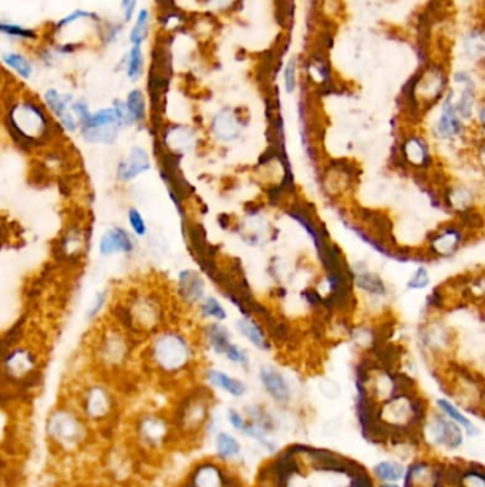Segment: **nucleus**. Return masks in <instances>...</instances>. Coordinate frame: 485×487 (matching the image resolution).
<instances>
[{
    "label": "nucleus",
    "mask_w": 485,
    "mask_h": 487,
    "mask_svg": "<svg viewBox=\"0 0 485 487\" xmlns=\"http://www.w3.org/2000/svg\"><path fill=\"white\" fill-rule=\"evenodd\" d=\"M236 328L238 331L244 335L251 343H254L258 349L262 350H269V342L266 339L265 332L262 331L261 325L256 323L255 321H252L251 318L245 316L244 319H240L236 322Z\"/></svg>",
    "instance_id": "obj_21"
},
{
    "label": "nucleus",
    "mask_w": 485,
    "mask_h": 487,
    "mask_svg": "<svg viewBox=\"0 0 485 487\" xmlns=\"http://www.w3.org/2000/svg\"><path fill=\"white\" fill-rule=\"evenodd\" d=\"M441 205L454 216L478 207V194L475 188L464 182H447L441 187Z\"/></svg>",
    "instance_id": "obj_9"
},
{
    "label": "nucleus",
    "mask_w": 485,
    "mask_h": 487,
    "mask_svg": "<svg viewBox=\"0 0 485 487\" xmlns=\"http://www.w3.org/2000/svg\"><path fill=\"white\" fill-rule=\"evenodd\" d=\"M380 487H400L397 483H382Z\"/></svg>",
    "instance_id": "obj_45"
},
{
    "label": "nucleus",
    "mask_w": 485,
    "mask_h": 487,
    "mask_svg": "<svg viewBox=\"0 0 485 487\" xmlns=\"http://www.w3.org/2000/svg\"><path fill=\"white\" fill-rule=\"evenodd\" d=\"M261 381L265 385V389L269 392L275 400L286 402L290 396L289 386L285 381V377L272 368H262L261 369Z\"/></svg>",
    "instance_id": "obj_13"
},
{
    "label": "nucleus",
    "mask_w": 485,
    "mask_h": 487,
    "mask_svg": "<svg viewBox=\"0 0 485 487\" xmlns=\"http://www.w3.org/2000/svg\"><path fill=\"white\" fill-rule=\"evenodd\" d=\"M362 169L350 158L330 160L323 169L321 188L329 200H346L359 187Z\"/></svg>",
    "instance_id": "obj_3"
},
{
    "label": "nucleus",
    "mask_w": 485,
    "mask_h": 487,
    "mask_svg": "<svg viewBox=\"0 0 485 487\" xmlns=\"http://www.w3.org/2000/svg\"><path fill=\"white\" fill-rule=\"evenodd\" d=\"M128 220H130V225H131L132 231L136 232V235H139V237H144L146 235L147 227H146L144 219H143V215L136 208H131L128 211Z\"/></svg>",
    "instance_id": "obj_37"
},
{
    "label": "nucleus",
    "mask_w": 485,
    "mask_h": 487,
    "mask_svg": "<svg viewBox=\"0 0 485 487\" xmlns=\"http://www.w3.org/2000/svg\"><path fill=\"white\" fill-rule=\"evenodd\" d=\"M134 248L132 239L130 238L128 232L123 228H113L107 231L100 239V254L109 257L117 253H131Z\"/></svg>",
    "instance_id": "obj_11"
},
{
    "label": "nucleus",
    "mask_w": 485,
    "mask_h": 487,
    "mask_svg": "<svg viewBox=\"0 0 485 487\" xmlns=\"http://www.w3.org/2000/svg\"><path fill=\"white\" fill-rule=\"evenodd\" d=\"M225 355H227V358H228L229 361L236 362V364H240V365H245V364L248 362L247 355H245L244 352H242L236 345H231V346L228 348V350L225 352Z\"/></svg>",
    "instance_id": "obj_41"
},
{
    "label": "nucleus",
    "mask_w": 485,
    "mask_h": 487,
    "mask_svg": "<svg viewBox=\"0 0 485 487\" xmlns=\"http://www.w3.org/2000/svg\"><path fill=\"white\" fill-rule=\"evenodd\" d=\"M2 62L8 69L15 71L23 80H29L35 71V67L30 59L19 51H12V50L3 51Z\"/></svg>",
    "instance_id": "obj_19"
},
{
    "label": "nucleus",
    "mask_w": 485,
    "mask_h": 487,
    "mask_svg": "<svg viewBox=\"0 0 485 487\" xmlns=\"http://www.w3.org/2000/svg\"><path fill=\"white\" fill-rule=\"evenodd\" d=\"M144 50L143 46L139 44H132L121 59V65L125 70V74L131 81L140 80V77L144 73Z\"/></svg>",
    "instance_id": "obj_17"
},
{
    "label": "nucleus",
    "mask_w": 485,
    "mask_h": 487,
    "mask_svg": "<svg viewBox=\"0 0 485 487\" xmlns=\"http://www.w3.org/2000/svg\"><path fill=\"white\" fill-rule=\"evenodd\" d=\"M121 15H123V22L128 23L131 22L137 15V5L139 0H121Z\"/></svg>",
    "instance_id": "obj_40"
},
{
    "label": "nucleus",
    "mask_w": 485,
    "mask_h": 487,
    "mask_svg": "<svg viewBox=\"0 0 485 487\" xmlns=\"http://www.w3.org/2000/svg\"><path fill=\"white\" fill-rule=\"evenodd\" d=\"M211 6L213 9H217L220 12H225L228 9H232V6L238 2V0H208Z\"/></svg>",
    "instance_id": "obj_43"
},
{
    "label": "nucleus",
    "mask_w": 485,
    "mask_h": 487,
    "mask_svg": "<svg viewBox=\"0 0 485 487\" xmlns=\"http://www.w3.org/2000/svg\"><path fill=\"white\" fill-rule=\"evenodd\" d=\"M0 33H2L5 37L24 40V42H30V40L37 39V32L35 29H30V27H26L21 24L10 23L6 20L0 22Z\"/></svg>",
    "instance_id": "obj_30"
},
{
    "label": "nucleus",
    "mask_w": 485,
    "mask_h": 487,
    "mask_svg": "<svg viewBox=\"0 0 485 487\" xmlns=\"http://www.w3.org/2000/svg\"><path fill=\"white\" fill-rule=\"evenodd\" d=\"M437 408L441 413H444L447 418H450L451 420H454L455 423L460 425L468 436H478L479 435V429L473 423V420H470L463 412L461 409H458V406L454 404L451 400L446 399V398H440L437 399Z\"/></svg>",
    "instance_id": "obj_15"
},
{
    "label": "nucleus",
    "mask_w": 485,
    "mask_h": 487,
    "mask_svg": "<svg viewBox=\"0 0 485 487\" xmlns=\"http://www.w3.org/2000/svg\"><path fill=\"white\" fill-rule=\"evenodd\" d=\"M430 284H431L430 269L425 265H420L414 269V273L410 275L406 287L409 291H423V289L428 288Z\"/></svg>",
    "instance_id": "obj_32"
},
{
    "label": "nucleus",
    "mask_w": 485,
    "mask_h": 487,
    "mask_svg": "<svg viewBox=\"0 0 485 487\" xmlns=\"http://www.w3.org/2000/svg\"><path fill=\"white\" fill-rule=\"evenodd\" d=\"M201 312L204 316H211L217 321H224L227 318V312L224 307L215 300V298H205L202 305H201Z\"/></svg>",
    "instance_id": "obj_34"
},
{
    "label": "nucleus",
    "mask_w": 485,
    "mask_h": 487,
    "mask_svg": "<svg viewBox=\"0 0 485 487\" xmlns=\"http://www.w3.org/2000/svg\"><path fill=\"white\" fill-rule=\"evenodd\" d=\"M6 126L16 143L30 147L51 133V123L42 104L33 99L15 101L6 114Z\"/></svg>",
    "instance_id": "obj_1"
},
{
    "label": "nucleus",
    "mask_w": 485,
    "mask_h": 487,
    "mask_svg": "<svg viewBox=\"0 0 485 487\" xmlns=\"http://www.w3.org/2000/svg\"><path fill=\"white\" fill-rule=\"evenodd\" d=\"M471 151H473L474 164L485 176V135L484 137L474 139Z\"/></svg>",
    "instance_id": "obj_36"
},
{
    "label": "nucleus",
    "mask_w": 485,
    "mask_h": 487,
    "mask_svg": "<svg viewBox=\"0 0 485 487\" xmlns=\"http://www.w3.org/2000/svg\"><path fill=\"white\" fill-rule=\"evenodd\" d=\"M217 446H218L220 454L224 456V457L235 456V454H238V452H239V445H238V442H236L232 436L227 435V433H221V435H218Z\"/></svg>",
    "instance_id": "obj_35"
},
{
    "label": "nucleus",
    "mask_w": 485,
    "mask_h": 487,
    "mask_svg": "<svg viewBox=\"0 0 485 487\" xmlns=\"http://www.w3.org/2000/svg\"><path fill=\"white\" fill-rule=\"evenodd\" d=\"M283 87L288 94H292L298 89V60L292 58L283 69Z\"/></svg>",
    "instance_id": "obj_33"
},
{
    "label": "nucleus",
    "mask_w": 485,
    "mask_h": 487,
    "mask_svg": "<svg viewBox=\"0 0 485 487\" xmlns=\"http://www.w3.org/2000/svg\"><path fill=\"white\" fill-rule=\"evenodd\" d=\"M461 87H463V90H461L460 96L457 97V103H455L457 112L466 123L470 124L474 120L475 108H477V87H475L474 80Z\"/></svg>",
    "instance_id": "obj_16"
},
{
    "label": "nucleus",
    "mask_w": 485,
    "mask_h": 487,
    "mask_svg": "<svg viewBox=\"0 0 485 487\" xmlns=\"http://www.w3.org/2000/svg\"><path fill=\"white\" fill-rule=\"evenodd\" d=\"M71 110L73 113L76 114V117L78 119V123H80V127L85 126L89 119L91 117V112H90V108H89V104L85 101V100H76L73 104H71Z\"/></svg>",
    "instance_id": "obj_38"
},
{
    "label": "nucleus",
    "mask_w": 485,
    "mask_h": 487,
    "mask_svg": "<svg viewBox=\"0 0 485 487\" xmlns=\"http://www.w3.org/2000/svg\"><path fill=\"white\" fill-rule=\"evenodd\" d=\"M471 239L473 237L458 224L455 219H452L427 234L424 248L431 261L448 259L460 253Z\"/></svg>",
    "instance_id": "obj_4"
},
{
    "label": "nucleus",
    "mask_w": 485,
    "mask_h": 487,
    "mask_svg": "<svg viewBox=\"0 0 485 487\" xmlns=\"http://www.w3.org/2000/svg\"><path fill=\"white\" fill-rule=\"evenodd\" d=\"M181 298L188 304L198 302L204 295V281L194 271H182L179 274Z\"/></svg>",
    "instance_id": "obj_14"
},
{
    "label": "nucleus",
    "mask_w": 485,
    "mask_h": 487,
    "mask_svg": "<svg viewBox=\"0 0 485 487\" xmlns=\"http://www.w3.org/2000/svg\"><path fill=\"white\" fill-rule=\"evenodd\" d=\"M125 104L134 123H143L147 119V101L140 89H134L127 94Z\"/></svg>",
    "instance_id": "obj_27"
},
{
    "label": "nucleus",
    "mask_w": 485,
    "mask_h": 487,
    "mask_svg": "<svg viewBox=\"0 0 485 487\" xmlns=\"http://www.w3.org/2000/svg\"><path fill=\"white\" fill-rule=\"evenodd\" d=\"M464 51L470 59H484L485 58V31L474 29L464 40Z\"/></svg>",
    "instance_id": "obj_29"
},
{
    "label": "nucleus",
    "mask_w": 485,
    "mask_h": 487,
    "mask_svg": "<svg viewBox=\"0 0 485 487\" xmlns=\"http://www.w3.org/2000/svg\"><path fill=\"white\" fill-rule=\"evenodd\" d=\"M120 126H107L97 128H82V134L89 143H104L112 144L117 140Z\"/></svg>",
    "instance_id": "obj_28"
},
{
    "label": "nucleus",
    "mask_w": 485,
    "mask_h": 487,
    "mask_svg": "<svg viewBox=\"0 0 485 487\" xmlns=\"http://www.w3.org/2000/svg\"><path fill=\"white\" fill-rule=\"evenodd\" d=\"M113 108L116 110V114L118 117V123L121 127L124 126H131L134 123L130 112H128V108H127V104L125 101H121V100H114L113 101Z\"/></svg>",
    "instance_id": "obj_39"
},
{
    "label": "nucleus",
    "mask_w": 485,
    "mask_h": 487,
    "mask_svg": "<svg viewBox=\"0 0 485 487\" xmlns=\"http://www.w3.org/2000/svg\"><path fill=\"white\" fill-rule=\"evenodd\" d=\"M107 126H120L118 117L113 107L101 108V110L93 113L89 121L85 126H82V128H97V127H107Z\"/></svg>",
    "instance_id": "obj_31"
},
{
    "label": "nucleus",
    "mask_w": 485,
    "mask_h": 487,
    "mask_svg": "<svg viewBox=\"0 0 485 487\" xmlns=\"http://www.w3.org/2000/svg\"><path fill=\"white\" fill-rule=\"evenodd\" d=\"M150 26H151V13L148 9L143 8L139 10V13L134 17V23L130 29L128 40L132 44L143 46L144 42L150 36Z\"/></svg>",
    "instance_id": "obj_22"
},
{
    "label": "nucleus",
    "mask_w": 485,
    "mask_h": 487,
    "mask_svg": "<svg viewBox=\"0 0 485 487\" xmlns=\"http://www.w3.org/2000/svg\"><path fill=\"white\" fill-rule=\"evenodd\" d=\"M454 219L473 238L485 231V211L481 207H475L466 212L458 214Z\"/></svg>",
    "instance_id": "obj_20"
},
{
    "label": "nucleus",
    "mask_w": 485,
    "mask_h": 487,
    "mask_svg": "<svg viewBox=\"0 0 485 487\" xmlns=\"http://www.w3.org/2000/svg\"><path fill=\"white\" fill-rule=\"evenodd\" d=\"M393 164L414 176H430L439 169L430 139L417 128L403 131L396 146Z\"/></svg>",
    "instance_id": "obj_2"
},
{
    "label": "nucleus",
    "mask_w": 485,
    "mask_h": 487,
    "mask_svg": "<svg viewBox=\"0 0 485 487\" xmlns=\"http://www.w3.org/2000/svg\"><path fill=\"white\" fill-rule=\"evenodd\" d=\"M424 426L425 441L430 445L457 450L464 443V429L440 411L427 418Z\"/></svg>",
    "instance_id": "obj_6"
},
{
    "label": "nucleus",
    "mask_w": 485,
    "mask_h": 487,
    "mask_svg": "<svg viewBox=\"0 0 485 487\" xmlns=\"http://www.w3.org/2000/svg\"><path fill=\"white\" fill-rule=\"evenodd\" d=\"M147 170H150V158L147 151L141 147H132L128 160L120 162L118 178L123 181H130Z\"/></svg>",
    "instance_id": "obj_12"
},
{
    "label": "nucleus",
    "mask_w": 485,
    "mask_h": 487,
    "mask_svg": "<svg viewBox=\"0 0 485 487\" xmlns=\"http://www.w3.org/2000/svg\"><path fill=\"white\" fill-rule=\"evenodd\" d=\"M457 94L454 89H448L443 101L440 103V114L434 121L431 133L433 137L446 144H452L466 139L470 134L471 126L466 123L457 112Z\"/></svg>",
    "instance_id": "obj_5"
},
{
    "label": "nucleus",
    "mask_w": 485,
    "mask_h": 487,
    "mask_svg": "<svg viewBox=\"0 0 485 487\" xmlns=\"http://www.w3.org/2000/svg\"><path fill=\"white\" fill-rule=\"evenodd\" d=\"M208 381L212 385L227 391L228 393H231L233 396L244 395L245 389H247L245 385L242 384L240 381H238V379H233V377H231L220 370H209L208 372Z\"/></svg>",
    "instance_id": "obj_25"
},
{
    "label": "nucleus",
    "mask_w": 485,
    "mask_h": 487,
    "mask_svg": "<svg viewBox=\"0 0 485 487\" xmlns=\"http://www.w3.org/2000/svg\"><path fill=\"white\" fill-rule=\"evenodd\" d=\"M420 343L427 354L440 357L451 348L450 331L441 322H427L420 328Z\"/></svg>",
    "instance_id": "obj_10"
},
{
    "label": "nucleus",
    "mask_w": 485,
    "mask_h": 487,
    "mask_svg": "<svg viewBox=\"0 0 485 487\" xmlns=\"http://www.w3.org/2000/svg\"><path fill=\"white\" fill-rule=\"evenodd\" d=\"M188 354H190V346L179 334L161 335L154 345L155 359L168 369L184 365L188 359Z\"/></svg>",
    "instance_id": "obj_7"
},
{
    "label": "nucleus",
    "mask_w": 485,
    "mask_h": 487,
    "mask_svg": "<svg viewBox=\"0 0 485 487\" xmlns=\"http://www.w3.org/2000/svg\"><path fill=\"white\" fill-rule=\"evenodd\" d=\"M105 298H107V292L104 291V292H98L97 293V296H96V301H94V304H93V307L89 309V312H87V319L89 321H91V319H94L98 314H100V311L103 309V307H104V302H105Z\"/></svg>",
    "instance_id": "obj_42"
},
{
    "label": "nucleus",
    "mask_w": 485,
    "mask_h": 487,
    "mask_svg": "<svg viewBox=\"0 0 485 487\" xmlns=\"http://www.w3.org/2000/svg\"><path fill=\"white\" fill-rule=\"evenodd\" d=\"M229 420H231V423H232L233 427L240 429V430H244V429H245L244 420H242V418L239 416V413H236L235 411H231V412H229Z\"/></svg>",
    "instance_id": "obj_44"
},
{
    "label": "nucleus",
    "mask_w": 485,
    "mask_h": 487,
    "mask_svg": "<svg viewBox=\"0 0 485 487\" xmlns=\"http://www.w3.org/2000/svg\"><path fill=\"white\" fill-rule=\"evenodd\" d=\"M373 475L382 483H397L406 476V469L396 460H383L373 468Z\"/></svg>",
    "instance_id": "obj_23"
},
{
    "label": "nucleus",
    "mask_w": 485,
    "mask_h": 487,
    "mask_svg": "<svg viewBox=\"0 0 485 487\" xmlns=\"http://www.w3.org/2000/svg\"><path fill=\"white\" fill-rule=\"evenodd\" d=\"M353 271V285L367 301H371L373 305H383L390 296V289L386 281L374 271L367 266H352Z\"/></svg>",
    "instance_id": "obj_8"
},
{
    "label": "nucleus",
    "mask_w": 485,
    "mask_h": 487,
    "mask_svg": "<svg viewBox=\"0 0 485 487\" xmlns=\"http://www.w3.org/2000/svg\"><path fill=\"white\" fill-rule=\"evenodd\" d=\"M206 339L217 354H225L231 343L229 332L221 323H211L206 328Z\"/></svg>",
    "instance_id": "obj_26"
},
{
    "label": "nucleus",
    "mask_w": 485,
    "mask_h": 487,
    "mask_svg": "<svg viewBox=\"0 0 485 487\" xmlns=\"http://www.w3.org/2000/svg\"><path fill=\"white\" fill-rule=\"evenodd\" d=\"M44 101L48 110L60 120L69 112V105L74 103V99L73 94H60L56 89H48L44 93Z\"/></svg>",
    "instance_id": "obj_24"
},
{
    "label": "nucleus",
    "mask_w": 485,
    "mask_h": 487,
    "mask_svg": "<svg viewBox=\"0 0 485 487\" xmlns=\"http://www.w3.org/2000/svg\"><path fill=\"white\" fill-rule=\"evenodd\" d=\"M452 487H485V468L471 465L467 469H455L451 480Z\"/></svg>",
    "instance_id": "obj_18"
}]
</instances>
